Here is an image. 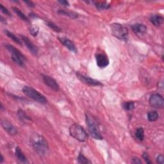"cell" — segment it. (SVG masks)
Wrapping results in <instances>:
<instances>
[{
  "label": "cell",
  "mask_w": 164,
  "mask_h": 164,
  "mask_svg": "<svg viewBox=\"0 0 164 164\" xmlns=\"http://www.w3.org/2000/svg\"><path fill=\"white\" fill-rule=\"evenodd\" d=\"M31 146L35 151L40 156L46 155L49 150L47 141L44 137L38 133L33 134L30 138Z\"/></svg>",
  "instance_id": "1"
},
{
  "label": "cell",
  "mask_w": 164,
  "mask_h": 164,
  "mask_svg": "<svg viewBox=\"0 0 164 164\" xmlns=\"http://www.w3.org/2000/svg\"><path fill=\"white\" fill-rule=\"evenodd\" d=\"M86 117V123L87 127H88V130L90 135L96 140H102L103 137L99 130V128L97 124V121H96L92 116H90L89 114H86L85 115Z\"/></svg>",
  "instance_id": "2"
},
{
  "label": "cell",
  "mask_w": 164,
  "mask_h": 164,
  "mask_svg": "<svg viewBox=\"0 0 164 164\" xmlns=\"http://www.w3.org/2000/svg\"><path fill=\"white\" fill-rule=\"evenodd\" d=\"M69 133L73 138L80 142L85 141L89 137L84 128L78 124H73L69 128Z\"/></svg>",
  "instance_id": "3"
},
{
  "label": "cell",
  "mask_w": 164,
  "mask_h": 164,
  "mask_svg": "<svg viewBox=\"0 0 164 164\" xmlns=\"http://www.w3.org/2000/svg\"><path fill=\"white\" fill-rule=\"evenodd\" d=\"M111 34L119 39L126 40L128 37L129 31L127 28L124 27L121 24L113 23L110 25Z\"/></svg>",
  "instance_id": "4"
},
{
  "label": "cell",
  "mask_w": 164,
  "mask_h": 164,
  "mask_svg": "<svg viewBox=\"0 0 164 164\" xmlns=\"http://www.w3.org/2000/svg\"><path fill=\"white\" fill-rule=\"evenodd\" d=\"M23 92L26 96L38 103L40 104H46L47 103V99H46V97L39 91L32 88V87L24 86L23 89Z\"/></svg>",
  "instance_id": "5"
},
{
  "label": "cell",
  "mask_w": 164,
  "mask_h": 164,
  "mask_svg": "<svg viewBox=\"0 0 164 164\" xmlns=\"http://www.w3.org/2000/svg\"><path fill=\"white\" fill-rule=\"evenodd\" d=\"M5 47L12 53V59L13 61L20 66H24V60H26L24 56L17 48L12 45L6 44L5 45Z\"/></svg>",
  "instance_id": "6"
},
{
  "label": "cell",
  "mask_w": 164,
  "mask_h": 164,
  "mask_svg": "<svg viewBox=\"0 0 164 164\" xmlns=\"http://www.w3.org/2000/svg\"><path fill=\"white\" fill-rule=\"evenodd\" d=\"M149 104L155 109H163L164 100L163 97L159 94H153L149 98Z\"/></svg>",
  "instance_id": "7"
},
{
  "label": "cell",
  "mask_w": 164,
  "mask_h": 164,
  "mask_svg": "<svg viewBox=\"0 0 164 164\" xmlns=\"http://www.w3.org/2000/svg\"><path fill=\"white\" fill-rule=\"evenodd\" d=\"M76 76L83 83H85L87 85H89L90 86H103V85L100 82L97 81L96 80L92 79L89 76H86L80 74V72H76Z\"/></svg>",
  "instance_id": "8"
},
{
  "label": "cell",
  "mask_w": 164,
  "mask_h": 164,
  "mask_svg": "<svg viewBox=\"0 0 164 164\" xmlns=\"http://www.w3.org/2000/svg\"><path fill=\"white\" fill-rule=\"evenodd\" d=\"M42 77H43V82L47 86L50 87V89L55 90V91H58L60 87H59L58 83L54 78L51 77L50 76L44 75H42Z\"/></svg>",
  "instance_id": "9"
},
{
  "label": "cell",
  "mask_w": 164,
  "mask_h": 164,
  "mask_svg": "<svg viewBox=\"0 0 164 164\" xmlns=\"http://www.w3.org/2000/svg\"><path fill=\"white\" fill-rule=\"evenodd\" d=\"M1 126L3 128V130H5L7 133L10 135H16L17 133V128L12 125L10 122H9L6 119H2L1 121Z\"/></svg>",
  "instance_id": "10"
},
{
  "label": "cell",
  "mask_w": 164,
  "mask_h": 164,
  "mask_svg": "<svg viewBox=\"0 0 164 164\" xmlns=\"http://www.w3.org/2000/svg\"><path fill=\"white\" fill-rule=\"evenodd\" d=\"M21 38L23 43H24V44L26 45V46L30 51L31 53L33 55L37 56L38 54V48L27 37L21 35Z\"/></svg>",
  "instance_id": "11"
},
{
  "label": "cell",
  "mask_w": 164,
  "mask_h": 164,
  "mask_svg": "<svg viewBox=\"0 0 164 164\" xmlns=\"http://www.w3.org/2000/svg\"><path fill=\"white\" fill-rule=\"evenodd\" d=\"M96 58L97 65L100 68H104L109 65V59L104 54H97Z\"/></svg>",
  "instance_id": "12"
},
{
  "label": "cell",
  "mask_w": 164,
  "mask_h": 164,
  "mask_svg": "<svg viewBox=\"0 0 164 164\" xmlns=\"http://www.w3.org/2000/svg\"><path fill=\"white\" fill-rule=\"evenodd\" d=\"M131 29L138 36L144 35L148 31L147 27L142 24H135L131 26Z\"/></svg>",
  "instance_id": "13"
},
{
  "label": "cell",
  "mask_w": 164,
  "mask_h": 164,
  "mask_svg": "<svg viewBox=\"0 0 164 164\" xmlns=\"http://www.w3.org/2000/svg\"><path fill=\"white\" fill-rule=\"evenodd\" d=\"M58 40H60V43L64 45L65 47L68 48L71 51L75 52V53L77 52L78 50L75 46V44L70 39H69L67 38H65V37H62V38H58Z\"/></svg>",
  "instance_id": "14"
},
{
  "label": "cell",
  "mask_w": 164,
  "mask_h": 164,
  "mask_svg": "<svg viewBox=\"0 0 164 164\" xmlns=\"http://www.w3.org/2000/svg\"><path fill=\"white\" fill-rule=\"evenodd\" d=\"M150 21L156 27H159L163 22V17L160 14L153 15L150 17Z\"/></svg>",
  "instance_id": "15"
},
{
  "label": "cell",
  "mask_w": 164,
  "mask_h": 164,
  "mask_svg": "<svg viewBox=\"0 0 164 164\" xmlns=\"http://www.w3.org/2000/svg\"><path fill=\"white\" fill-rule=\"evenodd\" d=\"M15 155L17 157V160H18L20 162L24 163H28V160L26 158V157L25 156V155H24L23 152L22 151V150L20 149L19 147H17L16 148Z\"/></svg>",
  "instance_id": "16"
},
{
  "label": "cell",
  "mask_w": 164,
  "mask_h": 164,
  "mask_svg": "<svg viewBox=\"0 0 164 164\" xmlns=\"http://www.w3.org/2000/svg\"><path fill=\"white\" fill-rule=\"evenodd\" d=\"M13 12H14L17 16H18L21 19H22L24 21H26L29 23L30 22V20L28 19V17L24 13L21 11V10H20L19 9H17V7H13L12 8Z\"/></svg>",
  "instance_id": "17"
},
{
  "label": "cell",
  "mask_w": 164,
  "mask_h": 164,
  "mask_svg": "<svg viewBox=\"0 0 164 164\" xmlns=\"http://www.w3.org/2000/svg\"><path fill=\"white\" fill-rule=\"evenodd\" d=\"M5 33L6 35H7L9 38H10V39H11L13 41H14L15 43H16L17 44H18L19 45L23 44L22 40H21L19 37H17L13 33L10 32V31H9L8 30H5Z\"/></svg>",
  "instance_id": "18"
},
{
  "label": "cell",
  "mask_w": 164,
  "mask_h": 164,
  "mask_svg": "<svg viewBox=\"0 0 164 164\" xmlns=\"http://www.w3.org/2000/svg\"><path fill=\"white\" fill-rule=\"evenodd\" d=\"M135 137L138 141H142L144 139V130L142 128H138L135 131Z\"/></svg>",
  "instance_id": "19"
},
{
  "label": "cell",
  "mask_w": 164,
  "mask_h": 164,
  "mask_svg": "<svg viewBox=\"0 0 164 164\" xmlns=\"http://www.w3.org/2000/svg\"><path fill=\"white\" fill-rule=\"evenodd\" d=\"M159 118V115L156 111H150L148 113V119L149 121H156Z\"/></svg>",
  "instance_id": "20"
},
{
  "label": "cell",
  "mask_w": 164,
  "mask_h": 164,
  "mask_svg": "<svg viewBox=\"0 0 164 164\" xmlns=\"http://www.w3.org/2000/svg\"><path fill=\"white\" fill-rule=\"evenodd\" d=\"M95 6L97 9L100 10H106L110 7V5L106 2H96L95 3Z\"/></svg>",
  "instance_id": "21"
},
{
  "label": "cell",
  "mask_w": 164,
  "mask_h": 164,
  "mask_svg": "<svg viewBox=\"0 0 164 164\" xmlns=\"http://www.w3.org/2000/svg\"><path fill=\"white\" fill-rule=\"evenodd\" d=\"M58 12V13H60V14L68 16L69 17H71V18H73V19L76 18V17H78L77 14H76V13L72 12H67L66 11V10H59Z\"/></svg>",
  "instance_id": "22"
},
{
  "label": "cell",
  "mask_w": 164,
  "mask_h": 164,
  "mask_svg": "<svg viewBox=\"0 0 164 164\" xmlns=\"http://www.w3.org/2000/svg\"><path fill=\"white\" fill-rule=\"evenodd\" d=\"M17 115H18V117L20 119V120H21L23 121H31V119L29 116H28L26 114L25 112L21 110H19L17 111Z\"/></svg>",
  "instance_id": "23"
},
{
  "label": "cell",
  "mask_w": 164,
  "mask_h": 164,
  "mask_svg": "<svg viewBox=\"0 0 164 164\" xmlns=\"http://www.w3.org/2000/svg\"><path fill=\"white\" fill-rule=\"evenodd\" d=\"M47 25L48 26L49 28H50L51 30H53L54 31L56 32H61L62 29L58 26H57V24H55L54 23L51 21H47L46 22Z\"/></svg>",
  "instance_id": "24"
},
{
  "label": "cell",
  "mask_w": 164,
  "mask_h": 164,
  "mask_svg": "<svg viewBox=\"0 0 164 164\" xmlns=\"http://www.w3.org/2000/svg\"><path fill=\"white\" fill-rule=\"evenodd\" d=\"M123 109L126 110H131L135 108V103L133 102H124L123 103Z\"/></svg>",
  "instance_id": "25"
},
{
  "label": "cell",
  "mask_w": 164,
  "mask_h": 164,
  "mask_svg": "<svg viewBox=\"0 0 164 164\" xmlns=\"http://www.w3.org/2000/svg\"><path fill=\"white\" fill-rule=\"evenodd\" d=\"M78 162L79 163L82 164H86V163H91L92 162L89 160V159H87L86 157L82 155V153H80L78 157Z\"/></svg>",
  "instance_id": "26"
},
{
  "label": "cell",
  "mask_w": 164,
  "mask_h": 164,
  "mask_svg": "<svg viewBox=\"0 0 164 164\" xmlns=\"http://www.w3.org/2000/svg\"><path fill=\"white\" fill-rule=\"evenodd\" d=\"M39 29L37 26L32 25L30 28V33L33 37H36L39 33Z\"/></svg>",
  "instance_id": "27"
},
{
  "label": "cell",
  "mask_w": 164,
  "mask_h": 164,
  "mask_svg": "<svg viewBox=\"0 0 164 164\" xmlns=\"http://www.w3.org/2000/svg\"><path fill=\"white\" fill-rule=\"evenodd\" d=\"M0 7H1V12L4 13V14L5 15H7L9 16H11V13H10L9 12V10H8V9L5 8L4 6H3L2 4L0 5Z\"/></svg>",
  "instance_id": "28"
},
{
  "label": "cell",
  "mask_w": 164,
  "mask_h": 164,
  "mask_svg": "<svg viewBox=\"0 0 164 164\" xmlns=\"http://www.w3.org/2000/svg\"><path fill=\"white\" fill-rule=\"evenodd\" d=\"M142 157H143V158L144 159V160L146 161V162L147 163H151L152 162H151V160H150L149 159V157L148 155V153H143V155H142Z\"/></svg>",
  "instance_id": "29"
},
{
  "label": "cell",
  "mask_w": 164,
  "mask_h": 164,
  "mask_svg": "<svg viewBox=\"0 0 164 164\" xmlns=\"http://www.w3.org/2000/svg\"><path fill=\"white\" fill-rule=\"evenodd\" d=\"M156 162L158 163L163 164L164 163V158L162 155H159L156 158Z\"/></svg>",
  "instance_id": "30"
},
{
  "label": "cell",
  "mask_w": 164,
  "mask_h": 164,
  "mask_svg": "<svg viewBox=\"0 0 164 164\" xmlns=\"http://www.w3.org/2000/svg\"><path fill=\"white\" fill-rule=\"evenodd\" d=\"M132 163H135V164H138V163H142V162H141V160L138 158H132V161H131Z\"/></svg>",
  "instance_id": "31"
},
{
  "label": "cell",
  "mask_w": 164,
  "mask_h": 164,
  "mask_svg": "<svg viewBox=\"0 0 164 164\" xmlns=\"http://www.w3.org/2000/svg\"><path fill=\"white\" fill-rule=\"evenodd\" d=\"M24 3H25L26 4L29 6V7L33 8V7H34V6H35L34 3L32 1H24Z\"/></svg>",
  "instance_id": "32"
},
{
  "label": "cell",
  "mask_w": 164,
  "mask_h": 164,
  "mask_svg": "<svg viewBox=\"0 0 164 164\" xmlns=\"http://www.w3.org/2000/svg\"><path fill=\"white\" fill-rule=\"evenodd\" d=\"M58 3H60L61 5L64 6H68L69 5V3L68 1H65V0H62V1H58Z\"/></svg>",
  "instance_id": "33"
},
{
  "label": "cell",
  "mask_w": 164,
  "mask_h": 164,
  "mask_svg": "<svg viewBox=\"0 0 164 164\" xmlns=\"http://www.w3.org/2000/svg\"><path fill=\"white\" fill-rule=\"evenodd\" d=\"M5 21V19H3V17H1V21L3 23H6V21Z\"/></svg>",
  "instance_id": "34"
},
{
  "label": "cell",
  "mask_w": 164,
  "mask_h": 164,
  "mask_svg": "<svg viewBox=\"0 0 164 164\" xmlns=\"http://www.w3.org/2000/svg\"><path fill=\"white\" fill-rule=\"evenodd\" d=\"M3 160H4V158H3V156L1 155V161H0V163H2L3 162Z\"/></svg>",
  "instance_id": "35"
}]
</instances>
